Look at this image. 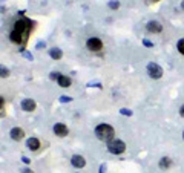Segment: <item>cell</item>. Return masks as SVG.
I'll return each instance as SVG.
<instances>
[{
	"instance_id": "cell-1",
	"label": "cell",
	"mask_w": 184,
	"mask_h": 173,
	"mask_svg": "<svg viewBox=\"0 0 184 173\" xmlns=\"http://www.w3.org/2000/svg\"><path fill=\"white\" fill-rule=\"evenodd\" d=\"M32 31V23L28 19H20L14 23V28L9 32V40L15 44L25 46L28 43V37Z\"/></svg>"
},
{
	"instance_id": "cell-2",
	"label": "cell",
	"mask_w": 184,
	"mask_h": 173,
	"mask_svg": "<svg viewBox=\"0 0 184 173\" xmlns=\"http://www.w3.org/2000/svg\"><path fill=\"white\" fill-rule=\"evenodd\" d=\"M95 136L100 139V141H104V142H109L111 139L115 138V129L111 126V124H98L95 127Z\"/></svg>"
},
{
	"instance_id": "cell-3",
	"label": "cell",
	"mask_w": 184,
	"mask_h": 173,
	"mask_svg": "<svg viewBox=\"0 0 184 173\" xmlns=\"http://www.w3.org/2000/svg\"><path fill=\"white\" fill-rule=\"evenodd\" d=\"M107 150H109V153H112V155H121V153L126 152V142L121 141V139L114 138V139H111V141L107 142Z\"/></svg>"
},
{
	"instance_id": "cell-4",
	"label": "cell",
	"mask_w": 184,
	"mask_h": 173,
	"mask_svg": "<svg viewBox=\"0 0 184 173\" xmlns=\"http://www.w3.org/2000/svg\"><path fill=\"white\" fill-rule=\"evenodd\" d=\"M146 69H147V74H149V77H150V78H153V80H158V78H161V77H163V74H164L163 68H161L160 64H157V63H149Z\"/></svg>"
},
{
	"instance_id": "cell-5",
	"label": "cell",
	"mask_w": 184,
	"mask_h": 173,
	"mask_svg": "<svg viewBox=\"0 0 184 173\" xmlns=\"http://www.w3.org/2000/svg\"><path fill=\"white\" fill-rule=\"evenodd\" d=\"M86 47L89 51H92V52H100L103 49V42L100 39H97V37H91L86 42Z\"/></svg>"
},
{
	"instance_id": "cell-6",
	"label": "cell",
	"mask_w": 184,
	"mask_h": 173,
	"mask_svg": "<svg viewBox=\"0 0 184 173\" xmlns=\"http://www.w3.org/2000/svg\"><path fill=\"white\" fill-rule=\"evenodd\" d=\"M146 29H147V32H150V34H160V32L163 31V25H161L160 22H157V20H150V22L146 25Z\"/></svg>"
},
{
	"instance_id": "cell-7",
	"label": "cell",
	"mask_w": 184,
	"mask_h": 173,
	"mask_svg": "<svg viewBox=\"0 0 184 173\" xmlns=\"http://www.w3.org/2000/svg\"><path fill=\"white\" fill-rule=\"evenodd\" d=\"M54 133L57 135V136H60V138H63V136H68V133H69V129H68V126L65 124V123H57V124H54Z\"/></svg>"
},
{
	"instance_id": "cell-8",
	"label": "cell",
	"mask_w": 184,
	"mask_h": 173,
	"mask_svg": "<svg viewBox=\"0 0 184 173\" xmlns=\"http://www.w3.org/2000/svg\"><path fill=\"white\" fill-rule=\"evenodd\" d=\"M36 107H37V104L32 98H25L22 101V110H25V112H34Z\"/></svg>"
},
{
	"instance_id": "cell-9",
	"label": "cell",
	"mask_w": 184,
	"mask_h": 173,
	"mask_svg": "<svg viewBox=\"0 0 184 173\" xmlns=\"http://www.w3.org/2000/svg\"><path fill=\"white\" fill-rule=\"evenodd\" d=\"M71 164L75 167V169H83L86 166V159L82 156V155H74L71 158Z\"/></svg>"
},
{
	"instance_id": "cell-10",
	"label": "cell",
	"mask_w": 184,
	"mask_h": 173,
	"mask_svg": "<svg viewBox=\"0 0 184 173\" xmlns=\"http://www.w3.org/2000/svg\"><path fill=\"white\" fill-rule=\"evenodd\" d=\"M9 135H11V138L14 141H20V139L25 138V130L22 129V127H12L11 132H9Z\"/></svg>"
},
{
	"instance_id": "cell-11",
	"label": "cell",
	"mask_w": 184,
	"mask_h": 173,
	"mask_svg": "<svg viewBox=\"0 0 184 173\" xmlns=\"http://www.w3.org/2000/svg\"><path fill=\"white\" fill-rule=\"evenodd\" d=\"M26 147H28L29 150H32V152H37V150L40 149V141H39L37 138H29V139L26 141Z\"/></svg>"
},
{
	"instance_id": "cell-12",
	"label": "cell",
	"mask_w": 184,
	"mask_h": 173,
	"mask_svg": "<svg viewBox=\"0 0 184 173\" xmlns=\"http://www.w3.org/2000/svg\"><path fill=\"white\" fill-rule=\"evenodd\" d=\"M158 167H160L161 170H167V169H170V167H172V159L167 158V156L161 158L160 163H158Z\"/></svg>"
},
{
	"instance_id": "cell-13",
	"label": "cell",
	"mask_w": 184,
	"mask_h": 173,
	"mask_svg": "<svg viewBox=\"0 0 184 173\" xmlns=\"http://www.w3.org/2000/svg\"><path fill=\"white\" fill-rule=\"evenodd\" d=\"M57 83H58V86H60V87H69L71 84H72L71 78H69V77H66V75H63V74H60V77H58Z\"/></svg>"
},
{
	"instance_id": "cell-14",
	"label": "cell",
	"mask_w": 184,
	"mask_h": 173,
	"mask_svg": "<svg viewBox=\"0 0 184 173\" xmlns=\"http://www.w3.org/2000/svg\"><path fill=\"white\" fill-rule=\"evenodd\" d=\"M49 57L52 60H60L63 57V51L58 49V47H52V49H49Z\"/></svg>"
},
{
	"instance_id": "cell-15",
	"label": "cell",
	"mask_w": 184,
	"mask_h": 173,
	"mask_svg": "<svg viewBox=\"0 0 184 173\" xmlns=\"http://www.w3.org/2000/svg\"><path fill=\"white\" fill-rule=\"evenodd\" d=\"M8 77H9V69L0 64V78H8Z\"/></svg>"
},
{
	"instance_id": "cell-16",
	"label": "cell",
	"mask_w": 184,
	"mask_h": 173,
	"mask_svg": "<svg viewBox=\"0 0 184 173\" xmlns=\"http://www.w3.org/2000/svg\"><path fill=\"white\" fill-rule=\"evenodd\" d=\"M107 6H109L111 9H114V11H115V9H118V8H120V2H118V0H111V2L107 3Z\"/></svg>"
},
{
	"instance_id": "cell-17",
	"label": "cell",
	"mask_w": 184,
	"mask_h": 173,
	"mask_svg": "<svg viewBox=\"0 0 184 173\" xmlns=\"http://www.w3.org/2000/svg\"><path fill=\"white\" fill-rule=\"evenodd\" d=\"M177 49H178V52H180L181 55H184V39L178 40V43H177Z\"/></svg>"
},
{
	"instance_id": "cell-18",
	"label": "cell",
	"mask_w": 184,
	"mask_h": 173,
	"mask_svg": "<svg viewBox=\"0 0 184 173\" xmlns=\"http://www.w3.org/2000/svg\"><path fill=\"white\" fill-rule=\"evenodd\" d=\"M120 113L124 115V117H131L132 115V110L131 109H120Z\"/></svg>"
},
{
	"instance_id": "cell-19",
	"label": "cell",
	"mask_w": 184,
	"mask_h": 173,
	"mask_svg": "<svg viewBox=\"0 0 184 173\" xmlns=\"http://www.w3.org/2000/svg\"><path fill=\"white\" fill-rule=\"evenodd\" d=\"M60 101H61V103H69V101H72V98L68 97V95H61V97H60Z\"/></svg>"
},
{
	"instance_id": "cell-20",
	"label": "cell",
	"mask_w": 184,
	"mask_h": 173,
	"mask_svg": "<svg viewBox=\"0 0 184 173\" xmlns=\"http://www.w3.org/2000/svg\"><path fill=\"white\" fill-rule=\"evenodd\" d=\"M23 57H25V58H28V60H31V61L34 60L32 54H31V52H26V51H23Z\"/></svg>"
},
{
	"instance_id": "cell-21",
	"label": "cell",
	"mask_w": 184,
	"mask_h": 173,
	"mask_svg": "<svg viewBox=\"0 0 184 173\" xmlns=\"http://www.w3.org/2000/svg\"><path fill=\"white\" fill-rule=\"evenodd\" d=\"M143 44H144L146 47H153V43H152V42H149L147 39H143Z\"/></svg>"
},
{
	"instance_id": "cell-22",
	"label": "cell",
	"mask_w": 184,
	"mask_h": 173,
	"mask_svg": "<svg viewBox=\"0 0 184 173\" xmlns=\"http://www.w3.org/2000/svg\"><path fill=\"white\" fill-rule=\"evenodd\" d=\"M51 80H58V77H60V72H51Z\"/></svg>"
},
{
	"instance_id": "cell-23",
	"label": "cell",
	"mask_w": 184,
	"mask_h": 173,
	"mask_svg": "<svg viewBox=\"0 0 184 173\" xmlns=\"http://www.w3.org/2000/svg\"><path fill=\"white\" fill-rule=\"evenodd\" d=\"M3 107H5V98H3V97L0 95V110H2Z\"/></svg>"
},
{
	"instance_id": "cell-24",
	"label": "cell",
	"mask_w": 184,
	"mask_h": 173,
	"mask_svg": "<svg viewBox=\"0 0 184 173\" xmlns=\"http://www.w3.org/2000/svg\"><path fill=\"white\" fill-rule=\"evenodd\" d=\"M46 46V43L45 42H39V43H37V46H36V47H37V49H42V47H45Z\"/></svg>"
},
{
	"instance_id": "cell-25",
	"label": "cell",
	"mask_w": 184,
	"mask_h": 173,
	"mask_svg": "<svg viewBox=\"0 0 184 173\" xmlns=\"http://www.w3.org/2000/svg\"><path fill=\"white\" fill-rule=\"evenodd\" d=\"M22 161H23L25 164H31V159H29V158H26V156H23V158H22Z\"/></svg>"
},
{
	"instance_id": "cell-26",
	"label": "cell",
	"mask_w": 184,
	"mask_h": 173,
	"mask_svg": "<svg viewBox=\"0 0 184 173\" xmlns=\"http://www.w3.org/2000/svg\"><path fill=\"white\" fill-rule=\"evenodd\" d=\"M98 173H106V166H104V164H101V166H100V172Z\"/></svg>"
},
{
	"instance_id": "cell-27",
	"label": "cell",
	"mask_w": 184,
	"mask_h": 173,
	"mask_svg": "<svg viewBox=\"0 0 184 173\" xmlns=\"http://www.w3.org/2000/svg\"><path fill=\"white\" fill-rule=\"evenodd\" d=\"M22 173H34V172H32L31 169H28V167H26V169H23V170H22Z\"/></svg>"
},
{
	"instance_id": "cell-28",
	"label": "cell",
	"mask_w": 184,
	"mask_h": 173,
	"mask_svg": "<svg viewBox=\"0 0 184 173\" xmlns=\"http://www.w3.org/2000/svg\"><path fill=\"white\" fill-rule=\"evenodd\" d=\"M180 115H181V117L184 118V104L181 106V107H180Z\"/></svg>"
},
{
	"instance_id": "cell-29",
	"label": "cell",
	"mask_w": 184,
	"mask_h": 173,
	"mask_svg": "<svg viewBox=\"0 0 184 173\" xmlns=\"http://www.w3.org/2000/svg\"><path fill=\"white\" fill-rule=\"evenodd\" d=\"M181 9L184 11V0H181Z\"/></svg>"
},
{
	"instance_id": "cell-30",
	"label": "cell",
	"mask_w": 184,
	"mask_h": 173,
	"mask_svg": "<svg viewBox=\"0 0 184 173\" xmlns=\"http://www.w3.org/2000/svg\"><path fill=\"white\" fill-rule=\"evenodd\" d=\"M150 2H160V0H150Z\"/></svg>"
},
{
	"instance_id": "cell-31",
	"label": "cell",
	"mask_w": 184,
	"mask_h": 173,
	"mask_svg": "<svg viewBox=\"0 0 184 173\" xmlns=\"http://www.w3.org/2000/svg\"><path fill=\"white\" fill-rule=\"evenodd\" d=\"M183 139H184V132H183Z\"/></svg>"
}]
</instances>
